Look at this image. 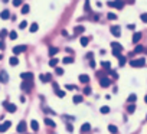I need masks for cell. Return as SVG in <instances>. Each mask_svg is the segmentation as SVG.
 Wrapping results in <instances>:
<instances>
[{"label":"cell","instance_id":"cell-1","mask_svg":"<svg viewBox=\"0 0 147 134\" xmlns=\"http://www.w3.org/2000/svg\"><path fill=\"white\" fill-rule=\"evenodd\" d=\"M20 88H22L23 92H30L32 88H33V81H22Z\"/></svg>","mask_w":147,"mask_h":134},{"label":"cell","instance_id":"cell-2","mask_svg":"<svg viewBox=\"0 0 147 134\" xmlns=\"http://www.w3.org/2000/svg\"><path fill=\"white\" fill-rule=\"evenodd\" d=\"M130 65H131L133 68H141V66H144V65H146V59H144V58L133 59V61H130Z\"/></svg>","mask_w":147,"mask_h":134},{"label":"cell","instance_id":"cell-3","mask_svg":"<svg viewBox=\"0 0 147 134\" xmlns=\"http://www.w3.org/2000/svg\"><path fill=\"white\" fill-rule=\"evenodd\" d=\"M111 82H113V81H111L108 77H102V78L100 79V85H101L102 88H107V87H110V85H111Z\"/></svg>","mask_w":147,"mask_h":134},{"label":"cell","instance_id":"cell-4","mask_svg":"<svg viewBox=\"0 0 147 134\" xmlns=\"http://www.w3.org/2000/svg\"><path fill=\"white\" fill-rule=\"evenodd\" d=\"M3 107H4V108H6V111H9V113H14V111L17 110L14 104H12V102H7V101H4V102H3Z\"/></svg>","mask_w":147,"mask_h":134},{"label":"cell","instance_id":"cell-5","mask_svg":"<svg viewBox=\"0 0 147 134\" xmlns=\"http://www.w3.org/2000/svg\"><path fill=\"white\" fill-rule=\"evenodd\" d=\"M26 51V45H17L13 48V55H19V53H23Z\"/></svg>","mask_w":147,"mask_h":134},{"label":"cell","instance_id":"cell-6","mask_svg":"<svg viewBox=\"0 0 147 134\" xmlns=\"http://www.w3.org/2000/svg\"><path fill=\"white\" fill-rule=\"evenodd\" d=\"M20 78H22L23 81H33L35 75H33L32 72H22V74H20Z\"/></svg>","mask_w":147,"mask_h":134},{"label":"cell","instance_id":"cell-7","mask_svg":"<svg viewBox=\"0 0 147 134\" xmlns=\"http://www.w3.org/2000/svg\"><path fill=\"white\" fill-rule=\"evenodd\" d=\"M110 32H111L115 38H120V36H121V29H120V26H111V27H110Z\"/></svg>","mask_w":147,"mask_h":134},{"label":"cell","instance_id":"cell-8","mask_svg":"<svg viewBox=\"0 0 147 134\" xmlns=\"http://www.w3.org/2000/svg\"><path fill=\"white\" fill-rule=\"evenodd\" d=\"M0 82L1 84H7L9 82V74L3 69V71H0Z\"/></svg>","mask_w":147,"mask_h":134},{"label":"cell","instance_id":"cell-9","mask_svg":"<svg viewBox=\"0 0 147 134\" xmlns=\"http://www.w3.org/2000/svg\"><path fill=\"white\" fill-rule=\"evenodd\" d=\"M39 79H40L42 82H51V81H52V75H51V74H46V75L42 74V75H39Z\"/></svg>","mask_w":147,"mask_h":134},{"label":"cell","instance_id":"cell-10","mask_svg":"<svg viewBox=\"0 0 147 134\" xmlns=\"http://www.w3.org/2000/svg\"><path fill=\"white\" fill-rule=\"evenodd\" d=\"M91 130H92V127H91L89 123H85V124L81 126V133H89Z\"/></svg>","mask_w":147,"mask_h":134},{"label":"cell","instance_id":"cell-11","mask_svg":"<svg viewBox=\"0 0 147 134\" xmlns=\"http://www.w3.org/2000/svg\"><path fill=\"white\" fill-rule=\"evenodd\" d=\"M78 79H79L82 84H88V82H89V75H87V74H81V75L78 77Z\"/></svg>","mask_w":147,"mask_h":134},{"label":"cell","instance_id":"cell-12","mask_svg":"<svg viewBox=\"0 0 147 134\" xmlns=\"http://www.w3.org/2000/svg\"><path fill=\"white\" fill-rule=\"evenodd\" d=\"M16 130H17V133H25V131H26V123H25V121H20V123L17 124V128H16Z\"/></svg>","mask_w":147,"mask_h":134},{"label":"cell","instance_id":"cell-13","mask_svg":"<svg viewBox=\"0 0 147 134\" xmlns=\"http://www.w3.org/2000/svg\"><path fill=\"white\" fill-rule=\"evenodd\" d=\"M58 52H59L58 46H51V48H49V51H48V53H49V56H51V58H52V56H55Z\"/></svg>","mask_w":147,"mask_h":134},{"label":"cell","instance_id":"cell-14","mask_svg":"<svg viewBox=\"0 0 147 134\" xmlns=\"http://www.w3.org/2000/svg\"><path fill=\"white\" fill-rule=\"evenodd\" d=\"M0 19H1V20H7V19H10V12H9V10H3V12L0 13Z\"/></svg>","mask_w":147,"mask_h":134},{"label":"cell","instance_id":"cell-15","mask_svg":"<svg viewBox=\"0 0 147 134\" xmlns=\"http://www.w3.org/2000/svg\"><path fill=\"white\" fill-rule=\"evenodd\" d=\"M84 30H85V27H84V26H81V25H78V26H75L74 33H75V35H81V33H84Z\"/></svg>","mask_w":147,"mask_h":134},{"label":"cell","instance_id":"cell-16","mask_svg":"<svg viewBox=\"0 0 147 134\" xmlns=\"http://www.w3.org/2000/svg\"><path fill=\"white\" fill-rule=\"evenodd\" d=\"M43 121H45V124H46L48 127H52V128H53V127H56L55 121H53V120H51V118H48V117H45V120H43Z\"/></svg>","mask_w":147,"mask_h":134},{"label":"cell","instance_id":"cell-17","mask_svg":"<svg viewBox=\"0 0 147 134\" xmlns=\"http://www.w3.org/2000/svg\"><path fill=\"white\" fill-rule=\"evenodd\" d=\"M114 7L118 9V10H121V9L124 7V0H115V1H114Z\"/></svg>","mask_w":147,"mask_h":134},{"label":"cell","instance_id":"cell-18","mask_svg":"<svg viewBox=\"0 0 147 134\" xmlns=\"http://www.w3.org/2000/svg\"><path fill=\"white\" fill-rule=\"evenodd\" d=\"M9 64H10L12 66H16V65H19V59L16 58V55H13V56L9 59Z\"/></svg>","mask_w":147,"mask_h":134},{"label":"cell","instance_id":"cell-19","mask_svg":"<svg viewBox=\"0 0 147 134\" xmlns=\"http://www.w3.org/2000/svg\"><path fill=\"white\" fill-rule=\"evenodd\" d=\"M29 12H30V6L29 4H22V12L20 13L22 14H27Z\"/></svg>","mask_w":147,"mask_h":134},{"label":"cell","instance_id":"cell-20","mask_svg":"<svg viewBox=\"0 0 147 134\" xmlns=\"http://www.w3.org/2000/svg\"><path fill=\"white\" fill-rule=\"evenodd\" d=\"M140 39H141V33H140V32H136V33L133 35V43H139Z\"/></svg>","mask_w":147,"mask_h":134},{"label":"cell","instance_id":"cell-21","mask_svg":"<svg viewBox=\"0 0 147 134\" xmlns=\"http://www.w3.org/2000/svg\"><path fill=\"white\" fill-rule=\"evenodd\" d=\"M72 101H74V104H81V102L84 101V97H82V95H75V97L72 98Z\"/></svg>","mask_w":147,"mask_h":134},{"label":"cell","instance_id":"cell-22","mask_svg":"<svg viewBox=\"0 0 147 134\" xmlns=\"http://www.w3.org/2000/svg\"><path fill=\"white\" fill-rule=\"evenodd\" d=\"M30 128H32L33 131H38V130H39V123L35 121V120H32V121H30Z\"/></svg>","mask_w":147,"mask_h":134},{"label":"cell","instance_id":"cell-23","mask_svg":"<svg viewBox=\"0 0 147 134\" xmlns=\"http://www.w3.org/2000/svg\"><path fill=\"white\" fill-rule=\"evenodd\" d=\"M58 62H59V59H58V58H53V56H52V59L49 61V66L55 68V66H58Z\"/></svg>","mask_w":147,"mask_h":134},{"label":"cell","instance_id":"cell-24","mask_svg":"<svg viewBox=\"0 0 147 134\" xmlns=\"http://www.w3.org/2000/svg\"><path fill=\"white\" fill-rule=\"evenodd\" d=\"M134 111H136V104H134V102H130V105L127 107V113H128V114H133Z\"/></svg>","mask_w":147,"mask_h":134},{"label":"cell","instance_id":"cell-25","mask_svg":"<svg viewBox=\"0 0 147 134\" xmlns=\"http://www.w3.org/2000/svg\"><path fill=\"white\" fill-rule=\"evenodd\" d=\"M101 66H102V68H104L105 71H108V69H111V64H110L108 61H102V62H101Z\"/></svg>","mask_w":147,"mask_h":134},{"label":"cell","instance_id":"cell-26","mask_svg":"<svg viewBox=\"0 0 147 134\" xmlns=\"http://www.w3.org/2000/svg\"><path fill=\"white\" fill-rule=\"evenodd\" d=\"M38 29H39V25H38V23H32V25H30V27H29V30H30L32 33L38 32Z\"/></svg>","mask_w":147,"mask_h":134},{"label":"cell","instance_id":"cell-27","mask_svg":"<svg viewBox=\"0 0 147 134\" xmlns=\"http://www.w3.org/2000/svg\"><path fill=\"white\" fill-rule=\"evenodd\" d=\"M79 43H81L82 46H87V45L89 43V39H88V38H85V36H82V38L79 39Z\"/></svg>","mask_w":147,"mask_h":134},{"label":"cell","instance_id":"cell-28","mask_svg":"<svg viewBox=\"0 0 147 134\" xmlns=\"http://www.w3.org/2000/svg\"><path fill=\"white\" fill-rule=\"evenodd\" d=\"M136 100H137V95H136V94H131V95H128L127 102H128V104H130V102H136Z\"/></svg>","mask_w":147,"mask_h":134},{"label":"cell","instance_id":"cell-29","mask_svg":"<svg viewBox=\"0 0 147 134\" xmlns=\"http://www.w3.org/2000/svg\"><path fill=\"white\" fill-rule=\"evenodd\" d=\"M111 46H113V49H120V51H123V46H121V43H118V42H113Z\"/></svg>","mask_w":147,"mask_h":134},{"label":"cell","instance_id":"cell-30","mask_svg":"<svg viewBox=\"0 0 147 134\" xmlns=\"http://www.w3.org/2000/svg\"><path fill=\"white\" fill-rule=\"evenodd\" d=\"M62 62H64L65 65H68V64H72V62H74V58H71V56H65Z\"/></svg>","mask_w":147,"mask_h":134},{"label":"cell","instance_id":"cell-31","mask_svg":"<svg viewBox=\"0 0 147 134\" xmlns=\"http://www.w3.org/2000/svg\"><path fill=\"white\" fill-rule=\"evenodd\" d=\"M84 10H85V13H89V12H91V9H89V0H85V4H84Z\"/></svg>","mask_w":147,"mask_h":134},{"label":"cell","instance_id":"cell-32","mask_svg":"<svg viewBox=\"0 0 147 134\" xmlns=\"http://www.w3.org/2000/svg\"><path fill=\"white\" fill-rule=\"evenodd\" d=\"M134 52H136V53H141V52H144V46L137 45V46H136V49H134Z\"/></svg>","mask_w":147,"mask_h":134},{"label":"cell","instance_id":"cell-33","mask_svg":"<svg viewBox=\"0 0 147 134\" xmlns=\"http://www.w3.org/2000/svg\"><path fill=\"white\" fill-rule=\"evenodd\" d=\"M118 61H120V66H124V65H126V62H127V59H126L123 55H120V56H118Z\"/></svg>","mask_w":147,"mask_h":134},{"label":"cell","instance_id":"cell-34","mask_svg":"<svg viewBox=\"0 0 147 134\" xmlns=\"http://www.w3.org/2000/svg\"><path fill=\"white\" fill-rule=\"evenodd\" d=\"M55 74H56L58 77H61V75H64V69L59 68V66H55Z\"/></svg>","mask_w":147,"mask_h":134},{"label":"cell","instance_id":"cell-35","mask_svg":"<svg viewBox=\"0 0 147 134\" xmlns=\"http://www.w3.org/2000/svg\"><path fill=\"white\" fill-rule=\"evenodd\" d=\"M100 111H101V114H108V113H110V107L104 105V107H101V108H100Z\"/></svg>","mask_w":147,"mask_h":134},{"label":"cell","instance_id":"cell-36","mask_svg":"<svg viewBox=\"0 0 147 134\" xmlns=\"http://www.w3.org/2000/svg\"><path fill=\"white\" fill-rule=\"evenodd\" d=\"M107 19L108 20H117V14L115 13H108L107 14Z\"/></svg>","mask_w":147,"mask_h":134},{"label":"cell","instance_id":"cell-37","mask_svg":"<svg viewBox=\"0 0 147 134\" xmlns=\"http://www.w3.org/2000/svg\"><path fill=\"white\" fill-rule=\"evenodd\" d=\"M108 131H110V133H117V131H118V128H117L114 124H111V126H108Z\"/></svg>","mask_w":147,"mask_h":134},{"label":"cell","instance_id":"cell-38","mask_svg":"<svg viewBox=\"0 0 147 134\" xmlns=\"http://www.w3.org/2000/svg\"><path fill=\"white\" fill-rule=\"evenodd\" d=\"M26 27H27V22H26V20H23V22H20V23H19V29H22V30H23V29H26Z\"/></svg>","mask_w":147,"mask_h":134},{"label":"cell","instance_id":"cell-39","mask_svg":"<svg viewBox=\"0 0 147 134\" xmlns=\"http://www.w3.org/2000/svg\"><path fill=\"white\" fill-rule=\"evenodd\" d=\"M23 4V0H13V6L14 7H20Z\"/></svg>","mask_w":147,"mask_h":134},{"label":"cell","instance_id":"cell-40","mask_svg":"<svg viewBox=\"0 0 147 134\" xmlns=\"http://www.w3.org/2000/svg\"><path fill=\"white\" fill-rule=\"evenodd\" d=\"M9 38H10V39H12V40H14V39H16V38H17V33H16V32H14V30H12V32H10V33H9Z\"/></svg>","mask_w":147,"mask_h":134},{"label":"cell","instance_id":"cell-41","mask_svg":"<svg viewBox=\"0 0 147 134\" xmlns=\"http://www.w3.org/2000/svg\"><path fill=\"white\" fill-rule=\"evenodd\" d=\"M82 92H84V94H85V95H89V94H91V92H92V89H91V87H85V88H84V91H82Z\"/></svg>","mask_w":147,"mask_h":134},{"label":"cell","instance_id":"cell-42","mask_svg":"<svg viewBox=\"0 0 147 134\" xmlns=\"http://www.w3.org/2000/svg\"><path fill=\"white\" fill-rule=\"evenodd\" d=\"M56 92V95L59 97V98H64L65 97V91H62V89H58V91H55Z\"/></svg>","mask_w":147,"mask_h":134},{"label":"cell","instance_id":"cell-43","mask_svg":"<svg viewBox=\"0 0 147 134\" xmlns=\"http://www.w3.org/2000/svg\"><path fill=\"white\" fill-rule=\"evenodd\" d=\"M7 33H9V32H7L6 29H1V30H0V39L6 38V36H7Z\"/></svg>","mask_w":147,"mask_h":134},{"label":"cell","instance_id":"cell-44","mask_svg":"<svg viewBox=\"0 0 147 134\" xmlns=\"http://www.w3.org/2000/svg\"><path fill=\"white\" fill-rule=\"evenodd\" d=\"M113 55H114V56H117V58H118V56H120V55H121V51H120V49H113Z\"/></svg>","mask_w":147,"mask_h":134},{"label":"cell","instance_id":"cell-45","mask_svg":"<svg viewBox=\"0 0 147 134\" xmlns=\"http://www.w3.org/2000/svg\"><path fill=\"white\" fill-rule=\"evenodd\" d=\"M140 19H141L144 23H147V13H141V14H140Z\"/></svg>","mask_w":147,"mask_h":134},{"label":"cell","instance_id":"cell-46","mask_svg":"<svg viewBox=\"0 0 147 134\" xmlns=\"http://www.w3.org/2000/svg\"><path fill=\"white\" fill-rule=\"evenodd\" d=\"M65 89H68V91H72V89H75V87H74V85H69V84H66V85H65Z\"/></svg>","mask_w":147,"mask_h":134},{"label":"cell","instance_id":"cell-47","mask_svg":"<svg viewBox=\"0 0 147 134\" xmlns=\"http://www.w3.org/2000/svg\"><path fill=\"white\" fill-rule=\"evenodd\" d=\"M95 65H97V64H95V61H94V59H91V61H89V66L94 69V68H95Z\"/></svg>","mask_w":147,"mask_h":134},{"label":"cell","instance_id":"cell-48","mask_svg":"<svg viewBox=\"0 0 147 134\" xmlns=\"http://www.w3.org/2000/svg\"><path fill=\"white\" fill-rule=\"evenodd\" d=\"M4 48H6V45H4V42H3V39H0V49L3 51Z\"/></svg>","mask_w":147,"mask_h":134},{"label":"cell","instance_id":"cell-49","mask_svg":"<svg viewBox=\"0 0 147 134\" xmlns=\"http://www.w3.org/2000/svg\"><path fill=\"white\" fill-rule=\"evenodd\" d=\"M127 27H128V29H130V30H134V29H136V25H128V26H127Z\"/></svg>","mask_w":147,"mask_h":134},{"label":"cell","instance_id":"cell-50","mask_svg":"<svg viewBox=\"0 0 147 134\" xmlns=\"http://www.w3.org/2000/svg\"><path fill=\"white\" fill-rule=\"evenodd\" d=\"M53 89H55V91H58V89H59V85H58L56 82H53Z\"/></svg>","mask_w":147,"mask_h":134},{"label":"cell","instance_id":"cell-51","mask_svg":"<svg viewBox=\"0 0 147 134\" xmlns=\"http://www.w3.org/2000/svg\"><path fill=\"white\" fill-rule=\"evenodd\" d=\"M20 102H23V104H25V102H26V97H23V95H20Z\"/></svg>","mask_w":147,"mask_h":134},{"label":"cell","instance_id":"cell-52","mask_svg":"<svg viewBox=\"0 0 147 134\" xmlns=\"http://www.w3.org/2000/svg\"><path fill=\"white\" fill-rule=\"evenodd\" d=\"M66 130L71 133V131H72V126H71V124H69V126H66Z\"/></svg>","mask_w":147,"mask_h":134},{"label":"cell","instance_id":"cell-53","mask_svg":"<svg viewBox=\"0 0 147 134\" xmlns=\"http://www.w3.org/2000/svg\"><path fill=\"white\" fill-rule=\"evenodd\" d=\"M107 4H108V6H110V7H114V1H108V3H107Z\"/></svg>","mask_w":147,"mask_h":134},{"label":"cell","instance_id":"cell-54","mask_svg":"<svg viewBox=\"0 0 147 134\" xmlns=\"http://www.w3.org/2000/svg\"><path fill=\"white\" fill-rule=\"evenodd\" d=\"M1 1H3V3H7V1H9V0H1Z\"/></svg>","mask_w":147,"mask_h":134},{"label":"cell","instance_id":"cell-55","mask_svg":"<svg viewBox=\"0 0 147 134\" xmlns=\"http://www.w3.org/2000/svg\"><path fill=\"white\" fill-rule=\"evenodd\" d=\"M144 101H146V104H147V95H146V97H144Z\"/></svg>","mask_w":147,"mask_h":134},{"label":"cell","instance_id":"cell-56","mask_svg":"<svg viewBox=\"0 0 147 134\" xmlns=\"http://www.w3.org/2000/svg\"><path fill=\"white\" fill-rule=\"evenodd\" d=\"M1 58H3V56H1V55H0V61H1Z\"/></svg>","mask_w":147,"mask_h":134}]
</instances>
